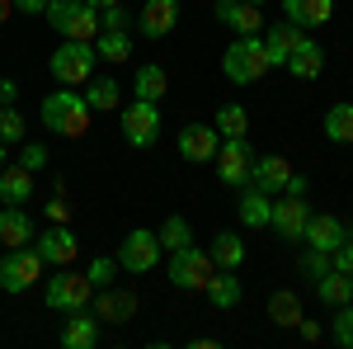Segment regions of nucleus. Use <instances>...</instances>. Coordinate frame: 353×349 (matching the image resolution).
<instances>
[{
  "label": "nucleus",
  "instance_id": "1",
  "mask_svg": "<svg viewBox=\"0 0 353 349\" xmlns=\"http://www.w3.org/2000/svg\"><path fill=\"white\" fill-rule=\"evenodd\" d=\"M221 71L231 85H254L269 76V57H264V33H236V43L221 53Z\"/></svg>",
  "mask_w": 353,
  "mask_h": 349
},
{
  "label": "nucleus",
  "instance_id": "2",
  "mask_svg": "<svg viewBox=\"0 0 353 349\" xmlns=\"http://www.w3.org/2000/svg\"><path fill=\"white\" fill-rule=\"evenodd\" d=\"M38 113H43V128L57 133V137H85L90 133V104H85V95H76L71 85L48 95Z\"/></svg>",
  "mask_w": 353,
  "mask_h": 349
},
{
  "label": "nucleus",
  "instance_id": "3",
  "mask_svg": "<svg viewBox=\"0 0 353 349\" xmlns=\"http://www.w3.org/2000/svg\"><path fill=\"white\" fill-rule=\"evenodd\" d=\"M48 24L61 38H76V43H94L99 38V10L90 0H48Z\"/></svg>",
  "mask_w": 353,
  "mask_h": 349
},
{
  "label": "nucleus",
  "instance_id": "4",
  "mask_svg": "<svg viewBox=\"0 0 353 349\" xmlns=\"http://www.w3.org/2000/svg\"><path fill=\"white\" fill-rule=\"evenodd\" d=\"M212 274H217V265H212L208 250H198V245L170 250V283H174V288H184V293H203Z\"/></svg>",
  "mask_w": 353,
  "mask_h": 349
},
{
  "label": "nucleus",
  "instance_id": "5",
  "mask_svg": "<svg viewBox=\"0 0 353 349\" xmlns=\"http://www.w3.org/2000/svg\"><path fill=\"white\" fill-rule=\"evenodd\" d=\"M94 43H76V38H66L61 48L52 53V81L57 85H85L94 76Z\"/></svg>",
  "mask_w": 353,
  "mask_h": 349
},
{
  "label": "nucleus",
  "instance_id": "6",
  "mask_svg": "<svg viewBox=\"0 0 353 349\" xmlns=\"http://www.w3.org/2000/svg\"><path fill=\"white\" fill-rule=\"evenodd\" d=\"M212 165H217V180L226 189H245V185H250V165H254V147H250V137H221Z\"/></svg>",
  "mask_w": 353,
  "mask_h": 349
},
{
  "label": "nucleus",
  "instance_id": "7",
  "mask_svg": "<svg viewBox=\"0 0 353 349\" xmlns=\"http://www.w3.org/2000/svg\"><path fill=\"white\" fill-rule=\"evenodd\" d=\"M43 279V255L33 245H14L10 255H0V288L5 293H28Z\"/></svg>",
  "mask_w": 353,
  "mask_h": 349
},
{
  "label": "nucleus",
  "instance_id": "8",
  "mask_svg": "<svg viewBox=\"0 0 353 349\" xmlns=\"http://www.w3.org/2000/svg\"><path fill=\"white\" fill-rule=\"evenodd\" d=\"M90 297H94V283H90L85 274H71V269L61 265V274L48 279L43 302H48L52 312H81V307H90Z\"/></svg>",
  "mask_w": 353,
  "mask_h": 349
},
{
  "label": "nucleus",
  "instance_id": "9",
  "mask_svg": "<svg viewBox=\"0 0 353 349\" xmlns=\"http://www.w3.org/2000/svg\"><path fill=\"white\" fill-rule=\"evenodd\" d=\"M123 137H128V147H137V151L156 147V137H161V104L132 100V104L123 109Z\"/></svg>",
  "mask_w": 353,
  "mask_h": 349
},
{
  "label": "nucleus",
  "instance_id": "10",
  "mask_svg": "<svg viewBox=\"0 0 353 349\" xmlns=\"http://www.w3.org/2000/svg\"><path fill=\"white\" fill-rule=\"evenodd\" d=\"M156 265H161V241H156V232H146V227L128 232L123 245H118V269H128V274H151Z\"/></svg>",
  "mask_w": 353,
  "mask_h": 349
},
{
  "label": "nucleus",
  "instance_id": "11",
  "mask_svg": "<svg viewBox=\"0 0 353 349\" xmlns=\"http://www.w3.org/2000/svg\"><path fill=\"white\" fill-rule=\"evenodd\" d=\"M33 250L43 255V265H52V269H61V265H71L76 255H81V236H76V227H66V222H52L48 232H38L33 236Z\"/></svg>",
  "mask_w": 353,
  "mask_h": 349
},
{
  "label": "nucleus",
  "instance_id": "12",
  "mask_svg": "<svg viewBox=\"0 0 353 349\" xmlns=\"http://www.w3.org/2000/svg\"><path fill=\"white\" fill-rule=\"evenodd\" d=\"M306 217H311V203H306V198H292V194H283V203H273V213H269V227L283 236V241H301Z\"/></svg>",
  "mask_w": 353,
  "mask_h": 349
},
{
  "label": "nucleus",
  "instance_id": "13",
  "mask_svg": "<svg viewBox=\"0 0 353 349\" xmlns=\"http://www.w3.org/2000/svg\"><path fill=\"white\" fill-rule=\"evenodd\" d=\"M217 147H221V133L212 128V123H189V128L179 133V156L193 161V165L212 161V156H217Z\"/></svg>",
  "mask_w": 353,
  "mask_h": 349
},
{
  "label": "nucleus",
  "instance_id": "14",
  "mask_svg": "<svg viewBox=\"0 0 353 349\" xmlns=\"http://www.w3.org/2000/svg\"><path fill=\"white\" fill-rule=\"evenodd\" d=\"M174 24H179V0H146L137 10L141 38H165V33H174Z\"/></svg>",
  "mask_w": 353,
  "mask_h": 349
},
{
  "label": "nucleus",
  "instance_id": "15",
  "mask_svg": "<svg viewBox=\"0 0 353 349\" xmlns=\"http://www.w3.org/2000/svg\"><path fill=\"white\" fill-rule=\"evenodd\" d=\"M217 10V24H226L231 33H259L264 28V5H250V0H212Z\"/></svg>",
  "mask_w": 353,
  "mask_h": 349
},
{
  "label": "nucleus",
  "instance_id": "16",
  "mask_svg": "<svg viewBox=\"0 0 353 349\" xmlns=\"http://www.w3.org/2000/svg\"><path fill=\"white\" fill-rule=\"evenodd\" d=\"M301 38H306V28L288 24V19H278V24L264 28V57H269V71H273V66H288V57H292V48H297Z\"/></svg>",
  "mask_w": 353,
  "mask_h": 349
},
{
  "label": "nucleus",
  "instance_id": "17",
  "mask_svg": "<svg viewBox=\"0 0 353 349\" xmlns=\"http://www.w3.org/2000/svg\"><path fill=\"white\" fill-rule=\"evenodd\" d=\"M33 236H38V227H33V217L24 213V203H5V208H0V245L14 250V245H28Z\"/></svg>",
  "mask_w": 353,
  "mask_h": 349
},
{
  "label": "nucleus",
  "instance_id": "18",
  "mask_svg": "<svg viewBox=\"0 0 353 349\" xmlns=\"http://www.w3.org/2000/svg\"><path fill=\"white\" fill-rule=\"evenodd\" d=\"M344 236H349V232H344V222L334 213H311L306 217V232H301V241L311 245V250H325V255L344 241Z\"/></svg>",
  "mask_w": 353,
  "mask_h": 349
},
{
  "label": "nucleus",
  "instance_id": "19",
  "mask_svg": "<svg viewBox=\"0 0 353 349\" xmlns=\"http://www.w3.org/2000/svg\"><path fill=\"white\" fill-rule=\"evenodd\" d=\"M283 71H292L297 81H321V76H325V48H321L316 38H301Z\"/></svg>",
  "mask_w": 353,
  "mask_h": 349
},
{
  "label": "nucleus",
  "instance_id": "20",
  "mask_svg": "<svg viewBox=\"0 0 353 349\" xmlns=\"http://www.w3.org/2000/svg\"><path fill=\"white\" fill-rule=\"evenodd\" d=\"M288 175H292V165H288V156H254V165H250V185L264 189V194H283V185H288Z\"/></svg>",
  "mask_w": 353,
  "mask_h": 349
},
{
  "label": "nucleus",
  "instance_id": "21",
  "mask_svg": "<svg viewBox=\"0 0 353 349\" xmlns=\"http://www.w3.org/2000/svg\"><path fill=\"white\" fill-rule=\"evenodd\" d=\"M334 15V0H283V19L297 28H325Z\"/></svg>",
  "mask_w": 353,
  "mask_h": 349
},
{
  "label": "nucleus",
  "instance_id": "22",
  "mask_svg": "<svg viewBox=\"0 0 353 349\" xmlns=\"http://www.w3.org/2000/svg\"><path fill=\"white\" fill-rule=\"evenodd\" d=\"M203 297H208V302H212L217 312H231V307H241L245 288H241V279H236V269H217V274L208 279Z\"/></svg>",
  "mask_w": 353,
  "mask_h": 349
},
{
  "label": "nucleus",
  "instance_id": "23",
  "mask_svg": "<svg viewBox=\"0 0 353 349\" xmlns=\"http://www.w3.org/2000/svg\"><path fill=\"white\" fill-rule=\"evenodd\" d=\"M61 345L66 349H94L99 345V317H90V312H71V321L61 330Z\"/></svg>",
  "mask_w": 353,
  "mask_h": 349
},
{
  "label": "nucleus",
  "instance_id": "24",
  "mask_svg": "<svg viewBox=\"0 0 353 349\" xmlns=\"http://www.w3.org/2000/svg\"><path fill=\"white\" fill-rule=\"evenodd\" d=\"M28 198H33V170L0 165V203H28Z\"/></svg>",
  "mask_w": 353,
  "mask_h": 349
},
{
  "label": "nucleus",
  "instance_id": "25",
  "mask_svg": "<svg viewBox=\"0 0 353 349\" xmlns=\"http://www.w3.org/2000/svg\"><path fill=\"white\" fill-rule=\"evenodd\" d=\"M165 90H170V76H165L161 62H141L137 66V81H132V95L137 100H151V104H161Z\"/></svg>",
  "mask_w": 353,
  "mask_h": 349
},
{
  "label": "nucleus",
  "instance_id": "26",
  "mask_svg": "<svg viewBox=\"0 0 353 349\" xmlns=\"http://www.w3.org/2000/svg\"><path fill=\"white\" fill-rule=\"evenodd\" d=\"M236 213H241L245 227H269L273 194H264V189H254V185H245V189H241V203H236Z\"/></svg>",
  "mask_w": 353,
  "mask_h": 349
},
{
  "label": "nucleus",
  "instance_id": "27",
  "mask_svg": "<svg viewBox=\"0 0 353 349\" xmlns=\"http://www.w3.org/2000/svg\"><path fill=\"white\" fill-rule=\"evenodd\" d=\"M316 297L334 312V307L353 302V279H349V274H339V269H325V274L316 279Z\"/></svg>",
  "mask_w": 353,
  "mask_h": 349
},
{
  "label": "nucleus",
  "instance_id": "28",
  "mask_svg": "<svg viewBox=\"0 0 353 349\" xmlns=\"http://www.w3.org/2000/svg\"><path fill=\"white\" fill-rule=\"evenodd\" d=\"M90 90H85V104H90V113H113V109H118V100H123V85L113 81V76H99V81H94V76H90Z\"/></svg>",
  "mask_w": 353,
  "mask_h": 349
},
{
  "label": "nucleus",
  "instance_id": "29",
  "mask_svg": "<svg viewBox=\"0 0 353 349\" xmlns=\"http://www.w3.org/2000/svg\"><path fill=\"white\" fill-rule=\"evenodd\" d=\"M208 255H212L217 269H241L245 265V241L236 236V232H217L212 245H208Z\"/></svg>",
  "mask_w": 353,
  "mask_h": 349
},
{
  "label": "nucleus",
  "instance_id": "30",
  "mask_svg": "<svg viewBox=\"0 0 353 349\" xmlns=\"http://www.w3.org/2000/svg\"><path fill=\"white\" fill-rule=\"evenodd\" d=\"M132 312H137V297L132 293H118V288H99V321H132Z\"/></svg>",
  "mask_w": 353,
  "mask_h": 349
},
{
  "label": "nucleus",
  "instance_id": "31",
  "mask_svg": "<svg viewBox=\"0 0 353 349\" xmlns=\"http://www.w3.org/2000/svg\"><path fill=\"white\" fill-rule=\"evenodd\" d=\"M325 137L334 142V147H349L353 142V100L325 109Z\"/></svg>",
  "mask_w": 353,
  "mask_h": 349
},
{
  "label": "nucleus",
  "instance_id": "32",
  "mask_svg": "<svg viewBox=\"0 0 353 349\" xmlns=\"http://www.w3.org/2000/svg\"><path fill=\"white\" fill-rule=\"evenodd\" d=\"M156 241H161V250H184V245H193V222L184 213H170L156 232Z\"/></svg>",
  "mask_w": 353,
  "mask_h": 349
},
{
  "label": "nucleus",
  "instance_id": "33",
  "mask_svg": "<svg viewBox=\"0 0 353 349\" xmlns=\"http://www.w3.org/2000/svg\"><path fill=\"white\" fill-rule=\"evenodd\" d=\"M94 57L118 66V62H128V57H132V38H128V33H118V28H104V33L94 38Z\"/></svg>",
  "mask_w": 353,
  "mask_h": 349
},
{
  "label": "nucleus",
  "instance_id": "34",
  "mask_svg": "<svg viewBox=\"0 0 353 349\" xmlns=\"http://www.w3.org/2000/svg\"><path fill=\"white\" fill-rule=\"evenodd\" d=\"M269 317H273V326H297L306 312H301V297L292 293V288H278V293L269 297Z\"/></svg>",
  "mask_w": 353,
  "mask_h": 349
},
{
  "label": "nucleus",
  "instance_id": "35",
  "mask_svg": "<svg viewBox=\"0 0 353 349\" xmlns=\"http://www.w3.org/2000/svg\"><path fill=\"white\" fill-rule=\"evenodd\" d=\"M212 128H217L221 137H245L250 133V113H245V104H221L217 118H212Z\"/></svg>",
  "mask_w": 353,
  "mask_h": 349
},
{
  "label": "nucleus",
  "instance_id": "36",
  "mask_svg": "<svg viewBox=\"0 0 353 349\" xmlns=\"http://www.w3.org/2000/svg\"><path fill=\"white\" fill-rule=\"evenodd\" d=\"M0 142H24V113L14 104H0Z\"/></svg>",
  "mask_w": 353,
  "mask_h": 349
},
{
  "label": "nucleus",
  "instance_id": "37",
  "mask_svg": "<svg viewBox=\"0 0 353 349\" xmlns=\"http://www.w3.org/2000/svg\"><path fill=\"white\" fill-rule=\"evenodd\" d=\"M330 335H334V345H339V349H353V302L334 307V326H330Z\"/></svg>",
  "mask_w": 353,
  "mask_h": 349
},
{
  "label": "nucleus",
  "instance_id": "38",
  "mask_svg": "<svg viewBox=\"0 0 353 349\" xmlns=\"http://www.w3.org/2000/svg\"><path fill=\"white\" fill-rule=\"evenodd\" d=\"M113 274H118V260H113V255H94V260H90V269H85V279H90L94 288H109Z\"/></svg>",
  "mask_w": 353,
  "mask_h": 349
},
{
  "label": "nucleus",
  "instance_id": "39",
  "mask_svg": "<svg viewBox=\"0 0 353 349\" xmlns=\"http://www.w3.org/2000/svg\"><path fill=\"white\" fill-rule=\"evenodd\" d=\"M132 24H137V19H132V10H128L123 0H118V5H109V10H99V33H104V28H118V33H128Z\"/></svg>",
  "mask_w": 353,
  "mask_h": 349
},
{
  "label": "nucleus",
  "instance_id": "40",
  "mask_svg": "<svg viewBox=\"0 0 353 349\" xmlns=\"http://www.w3.org/2000/svg\"><path fill=\"white\" fill-rule=\"evenodd\" d=\"M325 269H334V265H330V255H325V250H311V245L301 250V274H306V279H321Z\"/></svg>",
  "mask_w": 353,
  "mask_h": 349
},
{
  "label": "nucleus",
  "instance_id": "41",
  "mask_svg": "<svg viewBox=\"0 0 353 349\" xmlns=\"http://www.w3.org/2000/svg\"><path fill=\"white\" fill-rule=\"evenodd\" d=\"M330 265L339 269V274H349V279H353V241H349V236H344V241L330 250Z\"/></svg>",
  "mask_w": 353,
  "mask_h": 349
},
{
  "label": "nucleus",
  "instance_id": "42",
  "mask_svg": "<svg viewBox=\"0 0 353 349\" xmlns=\"http://www.w3.org/2000/svg\"><path fill=\"white\" fill-rule=\"evenodd\" d=\"M19 165H28V170H43V165H48V147H43V142H24Z\"/></svg>",
  "mask_w": 353,
  "mask_h": 349
},
{
  "label": "nucleus",
  "instance_id": "43",
  "mask_svg": "<svg viewBox=\"0 0 353 349\" xmlns=\"http://www.w3.org/2000/svg\"><path fill=\"white\" fill-rule=\"evenodd\" d=\"M48 222H71V203H66L61 194H57L52 203H48Z\"/></svg>",
  "mask_w": 353,
  "mask_h": 349
},
{
  "label": "nucleus",
  "instance_id": "44",
  "mask_svg": "<svg viewBox=\"0 0 353 349\" xmlns=\"http://www.w3.org/2000/svg\"><path fill=\"white\" fill-rule=\"evenodd\" d=\"M306 189H311V180L292 170V175H288V185H283V194H292V198H306Z\"/></svg>",
  "mask_w": 353,
  "mask_h": 349
},
{
  "label": "nucleus",
  "instance_id": "45",
  "mask_svg": "<svg viewBox=\"0 0 353 349\" xmlns=\"http://www.w3.org/2000/svg\"><path fill=\"white\" fill-rule=\"evenodd\" d=\"M14 10H24V15H43L48 10V0H10Z\"/></svg>",
  "mask_w": 353,
  "mask_h": 349
},
{
  "label": "nucleus",
  "instance_id": "46",
  "mask_svg": "<svg viewBox=\"0 0 353 349\" xmlns=\"http://www.w3.org/2000/svg\"><path fill=\"white\" fill-rule=\"evenodd\" d=\"M297 330H301V340H321V335H325L321 326H316V321H306V317L297 321Z\"/></svg>",
  "mask_w": 353,
  "mask_h": 349
},
{
  "label": "nucleus",
  "instance_id": "47",
  "mask_svg": "<svg viewBox=\"0 0 353 349\" xmlns=\"http://www.w3.org/2000/svg\"><path fill=\"white\" fill-rule=\"evenodd\" d=\"M19 100V85L14 81H0V104H14Z\"/></svg>",
  "mask_w": 353,
  "mask_h": 349
},
{
  "label": "nucleus",
  "instance_id": "48",
  "mask_svg": "<svg viewBox=\"0 0 353 349\" xmlns=\"http://www.w3.org/2000/svg\"><path fill=\"white\" fill-rule=\"evenodd\" d=\"M10 10H14V5H10V0H0V24L10 19Z\"/></svg>",
  "mask_w": 353,
  "mask_h": 349
},
{
  "label": "nucleus",
  "instance_id": "49",
  "mask_svg": "<svg viewBox=\"0 0 353 349\" xmlns=\"http://www.w3.org/2000/svg\"><path fill=\"white\" fill-rule=\"evenodd\" d=\"M90 5H94V10H109V5H118V0H90Z\"/></svg>",
  "mask_w": 353,
  "mask_h": 349
},
{
  "label": "nucleus",
  "instance_id": "50",
  "mask_svg": "<svg viewBox=\"0 0 353 349\" xmlns=\"http://www.w3.org/2000/svg\"><path fill=\"white\" fill-rule=\"evenodd\" d=\"M0 165H5V142H0Z\"/></svg>",
  "mask_w": 353,
  "mask_h": 349
},
{
  "label": "nucleus",
  "instance_id": "51",
  "mask_svg": "<svg viewBox=\"0 0 353 349\" xmlns=\"http://www.w3.org/2000/svg\"><path fill=\"white\" fill-rule=\"evenodd\" d=\"M250 5H269V0H250Z\"/></svg>",
  "mask_w": 353,
  "mask_h": 349
}]
</instances>
